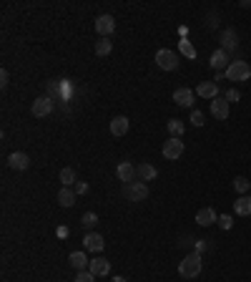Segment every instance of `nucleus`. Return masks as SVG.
<instances>
[{"label": "nucleus", "mask_w": 251, "mask_h": 282, "mask_svg": "<svg viewBox=\"0 0 251 282\" xmlns=\"http://www.w3.org/2000/svg\"><path fill=\"white\" fill-rule=\"evenodd\" d=\"M201 255L198 252H191L186 255L184 260H181V265H179V275L184 277V280H193V277H198L201 275Z\"/></svg>", "instance_id": "nucleus-1"}, {"label": "nucleus", "mask_w": 251, "mask_h": 282, "mask_svg": "<svg viewBox=\"0 0 251 282\" xmlns=\"http://www.w3.org/2000/svg\"><path fill=\"white\" fill-rule=\"evenodd\" d=\"M224 76H226L229 81H249L251 66L246 63V61H231V66L226 68Z\"/></svg>", "instance_id": "nucleus-2"}, {"label": "nucleus", "mask_w": 251, "mask_h": 282, "mask_svg": "<svg viewBox=\"0 0 251 282\" xmlns=\"http://www.w3.org/2000/svg\"><path fill=\"white\" fill-rule=\"evenodd\" d=\"M156 66L161 70H176L179 68V58H176L174 51L161 48V51H156Z\"/></svg>", "instance_id": "nucleus-3"}, {"label": "nucleus", "mask_w": 251, "mask_h": 282, "mask_svg": "<svg viewBox=\"0 0 251 282\" xmlns=\"http://www.w3.org/2000/svg\"><path fill=\"white\" fill-rule=\"evenodd\" d=\"M126 199H131V202H143V199H148V187H146L143 182L126 184Z\"/></svg>", "instance_id": "nucleus-4"}, {"label": "nucleus", "mask_w": 251, "mask_h": 282, "mask_svg": "<svg viewBox=\"0 0 251 282\" xmlns=\"http://www.w3.org/2000/svg\"><path fill=\"white\" fill-rule=\"evenodd\" d=\"M53 98L51 96H40V98H35L33 101V106H30V111H33V116H38V119H43V116H48L51 111H53Z\"/></svg>", "instance_id": "nucleus-5"}, {"label": "nucleus", "mask_w": 251, "mask_h": 282, "mask_svg": "<svg viewBox=\"0 0 251 282\" xmlns=\"http://www.w3.org/2000/svg\"><path fill=\"white\" fill-rule=\"evenodd\" d=\"M113 30H116V18H113V15L103 13V15L96 18V33H98V36H111Z\"/></svg>", "instance_id": "nucleus-6"}, {"label": "nucleus", "mask_w": 251, "mask_h": 282, "mask_svg": "<svg viewBox=\"0 0 251 282\" xmlns=\"http://www.w3.org/2000/svg\"><path fill=\"white\" fill-rule=\"evenodd\" d=\"M208 63H211L214 70H224V73H226V68L231 66V56H229L224 48H219V51L211 53V61H208Z\"/></svg>", "instance_id": "nucleus-7"}, {"label": "nucleus", "mask_w": 251, "mask_h": 282, "mask_svg": "<svg viewBox=\"0 0 251 282\" xmlns=\"http://www.w3.org/2000/svg\"><path fill=\"white\" fill-rule=\"evenodd\" d=\"M181 154H184V141L181 139H169L163 144V156H166L169 161H176Z\"/></svg>", "instance_id": "nucleus-8"}, {"label": "nucleus", "mask_w": 251, "mask_h": 282, "mask_svg": "<svg viewBox=\"0 0 251 282\" xmlns=\"http://www.w3.org/2000/svg\"><path fill=\"white\" fill-rule=\"evenodd\" d=\"M8 166L15 169V171H25V169L30 166V159H28V154H23V151H13V154L8 156Z\"/></svg>", "instance_id": "nucleus-9"}, {"label": "nucleus", "mask_w": 251, "mask_h": 282, "mask_svg": "<svg viewBox=\"0 0 251 282\" xmlns=\"http://www.w3.org/2000/svg\"><path fill=\"white\" fill-rule=\"evenodd\" d=\"M196 93L201 96V98H219V83L216 81H203V83H198L196 86Z\"/></svg>", "instance_id": "nucleus-10"}, {"label": "nucleus", "mask_w": 251, "mask_h": 282, "mask_svg": "<svg viewBox=\"0 0 251 282\" xmlns=\"http://www.w3.org/2000/svg\"><path fill=\"white\" fill-rule=\"evenodd\" d=\"M116 174H118V179H121L123 184H133V182H136V166H133L131 161H121L118 169H116Z\"/></svg>", "instance_id": "nucleus-11"}, {"label": "nucleus", "mask_w": 251, "mask_h": 282, "mask_svg": "<svg viewBox=\"0 0 251 282\" xmlns=\"http://www.w3.org/2000/svg\"><path fill=\"white\" fill-rule=\"evenodd\" d=\"M83 244H86V250H88V252H93V255H96V252H101V250L106 247V242H103V237H101L98 232H88V234H86V239H83Z\"/></svg>", "instance_id": "nucleus-12"}, {"label": "nucleus", "mask_w": 251, "mask_h": 282, "mask_svg": "<svg viewBox=\"0 0 251 282\" xmlns=\"http://www.w3.org/2000/svg\"><path fill=\"white\" fill-rule=\"evenodd\" d=\"M88 270H91L96 277H103V275H108V272H111V262H108L106 257H93V260H91V265H88Z\"/></svg>", "instance_id": "nucleus-13"}, {"label": "nucleus", "mask_w": 251, "mask_h": 282, "mask_svg": "<svg viewBox=\"0 0 251 282\" xmlns=\"http://www.w3.org/2000/svg\"><path fill=\"white\" fill-rule=\"evenodd\" d=\"M221 46H224V51L231 56V51H236V46H239V38H236V30H231V28H226L224 33H221Z\"/></svg>", "instance_id": "nucleus-14"}, {"label": "nucleus", "mask_w": 251, "mask_h": 282, "mask_svg": "<svg viewBox=\"0 0 251 282\" xmlns=\"http://www.w3.org/2000/svg\"><path fill=\"white\" fill-rule=\"evenodd\" d=\"M211 114H214L219 121L229 119V101H226V98H214V101H211Z\"/></svg>", "instance_id": "nucleus-15"}, {"label": "nucleus", "mask_w": 251, "mask_h": 282, "mask_svg": "<svg viewBox=\"0 0 251 282\" xmlns=\"http://www.w3.org/2000/svg\"><path fill=\"white\" fill-rule=\"evenodd\" d=\"M219 217H216V211L211 209V207H203V209L196 211V224L198 227H208V224H214Z\"/></svg>", "instance_id": "nucleus-16"}, {"label": "nucleus", "mask_w": 251, "mask_h": 282, "mask_svg": "<svg viewBox=\"0 0 251 282\" xmlns=\"http://www.w3.org/2000/svg\"><path fill=\"white\" fill-rule=\"evenodd\" d=\"M174 101L181 106V109H188L193 103V91L191 88H176L174 91Z\"/></svg>", "instance_id": "nucleus-17"}, {"label": "nucleus", "mask_w": 251, "mask_h": 282, "mask_svg": "<svg viewBox=\"0 0 251 282\" xmlns=\"http://www.w3.org/2000/svg\"><path fill=\"white\" fill-rule=\"evenodd\" d=\"M156 166H151V164H138L136 166V177H138V182H151V179H156Z\"/></svg>", "instance_id": "nucleus-18"}, {"label": "nucleus", "mask_w": 251, "mask_h": 282, "mask_svg": "<svg viewBox=\"0 0 251 282\" xmlns=\"http://www.w3.org/2000/svg\"><path fill=\"white\" fill-rule=\"evenodd\" d=\"M68 262H70V267H73V270H78V272H83V270L91 265V262H88V257H86L83 252H70Z\"/></svg>", "instance_id": "nucleus-19"}, {"label": "nucleus", "mask_w": 251, "mask_h": 282, "mask_svg": "<svg viewBox=\"0 0 251 282\" xmlns=\"http://www.w3.org/2000/svg\"><path fill=\"white\" fill-rule=\"evenodd\" d=\"M128 119L126 116H116L113 121H111V134L113 136H123V134H128Z\"/></svg>", "instance_id": "nucleus-20"}, {"label": "nucleus", "mask_w": 251, "mask_h": 282, "mask_svg": "<svg viewBox=\"0 0 251 282\" xmlns=\"http://www.w3.org/2000/svg\"><path fill=\"white\" fill-rule=\"evenodd\" d=\"M58 204L65 207V209H68V207H73V204H75V192H70L68 187H63L61 192H58Z\"/></svg>", "instance_id": "nucleus-21"}, {"label": "nucleus", "mask_w": 251, "mask_h": 282, "mask_svg": "<svg viewBox=\"0 0 251 282\" xmlns=\"http://www.w3.org/2000/svg\"><path fill=\"white\" fill-rule=\"evenodd\" d=\"M234 207H236V214H239V217H249L251 214V197H239V199L234 202Z\"/></svg>", "instance_id": "nucleus-22"}, {"label": "nucleus", "mask_w": 251, "mask_h": 282, "mask_svg": "<svg viewBox=\"0 0 251 282\" xmlns=\"http://www.w3.org/2000/svg\"><path fill=\"white\" fill-rule=\"evenodd\" d=\"M166 129H169L171 139H181V134H184V124H181L179 119H171V121L166 124Z\"/></svg>", "instance_id": "nucleus-23"}, {"label": "nucleus", "mask_w": 251, "mask_h": 282, "mask_svg": "<svg viewBox=\"0 0 251 282\" xmlns=\"http://www.w3.org/2000/svg\"><path fill=\"white\" fill-rule=\"evenodd\" d=\"M111 51H113V43H111V41H106V38H103V41H98V43H96V56H108Z\"/></svg>", "instance_id": "nucleus-24"}, {"label": "nucleus", "mask_w": 251, "mask_h": 282, "mask_svg": "<svg viewBox=\"0 0 251 282\" xmlns=\"http://www.w3.org/2000/svg\"><path fill=\"white\" fill-rule=\"evenodd\" d=\"M179 51H181L186 58H196V48L191 46V41H186V38H184V41H179Z\"/></svg>", "instance_id": "nucleus-25"}, {"label": "nucleus", "mask_w": 251, "mask_h": 282, "mask_svg": "<svg viewBox=\"0 0 251 282\" xmlns=\"http://www.w3.org/2000/svg\"><path fill=\"white\" fill-rule=\"evenodd\" d=\"M234 189H236L239 194H246V192L251 189L249 179H246V177H236V179H234Z\"/></svg>", "instance_id": "nucleus-26"}, {"label": "nucleus", "mask_w": 251, "mask_h": 282, "mask_svg": "<svg viewBox=\"0 0 251 282\" xmlns=\"http://www.w3.org/2000/svg\"><path fill=\"white\" fill-rule=\"evenodd\" d=\"M80 222H83V227H86V229H88V232H91V229H93V227H96V224H98V217H96V211H86V214H83V219H80Z\"/></svg>", "instance_id": "nucleus-27"}, {"label": "nucleus", "mask_w": 251, "mask_h": 282, "mask_svg": "<svg viewBox=\"0 0 251 282\" xmlns=\"http://www.w3.org/2000/svg\"><path fill=\"white\" fill-rule=\"evenodd\" d=\"M61 182H63V187H70V184H75V171L73 169H61Z\"/></svg>", "instance_id": "nucleus-28"}, {"label": "nucleus", "mask_w": 251, "mask_h": 282, "mask_svg": "<svg viewBox=\"0 0 251 282\" xmlns=\"http://www.w3.org/2000/svg\"><path fill=\"white\" fill-rule=\"evenodd\" d=\"M216 222H219V227H221V229H231V227H234V219H231V214H221Z\"/></svg>", "instance_id": "nucleus-29"}, {"label": "nucleus", "mask_w": 251, "mask_h": 282, "mask_svg": "<svg viewBox=\"0 0 251 282\" xmlns=\"http://www.w3.org/2000/svg\"><path fill=\"white\" fill-rule=\"evenodd\" d=\"M75 282H96V275H93L91 270H88V272L83 270V272H78V275H75Z\"/></svg>", "instance_id": "nucleus-30"}, {"label": "nucleus", "mask_w": 251, "mask_h": 282, "mask_svg": "<svg viewBox=\"0 0 251 282\" xmlns=\"http://www.w3.org/2000/svg\"><path fill=\"white\" fill-rule=\"evenodd\" d=\"M191 124L193 126H203L206 121H203V114L201 111H191Z\"/></svg>", "instance_id": "nucleus-31"}, {"label": "nucleus", "mask_w": 251, "mask_h": 282, "mask_svg": "<svg viewBox=\"0 0 251 282\" xmlns=\"http://www.w3.org/2000/svg\"><path fill=\"white\" fill-rule=\"evenodd\" d=\"M48 93H51V98L58 96V81H51V83H48Z\"/></svg>", "instance_id": "nucleus-32"}, {"label": "nucleus", "mask_w": 251, "mask_h": 282, "mask_svg": "<svg viewBox=\"0 0 251 282\" xmlns=\"http://www.w3.org/2000/svg\"><path fill=\"white\" fill-rule=\"evenodd\" d=\"M239 98H241V96H239V91H234V88L226 93V101H229V103H231V101H239Z\"/></svg>", "instance_id": "nucleus-33"}, {"label": "nucleus", "mask_w": 251, "mask_h": 282, "mask_svg": "<svg viewBox=\"0 0 251 282\" xmlns=\"http://www.w3.org/2000/svg\"><path fill=\"white\" fill-rule=\"evenodd\" d=\"M8 81H10V76H8V70L3 68L0 70V86H8Z\"/></svg>", "instance_id": "nucleus-34"}, {"label": "nucleus", "mask_w": 251, "mask_h": 282, "mask_svg": "<svg viewBox=\"0 0 251 282\" xmlns=\"http://www.w3.org/2000/svg\"><path fill=\"white\" fill-rule=\"evenodd\" d=\"M75 192H78V194H86V192H88V184L78 182V184H75Z\"/></svg>", "instance_id": "nucleus-35"}, {"label": "nucleus", "mask_w": 251, "mask_h": 282, "mask_svg": "<svg viewBox=\"0 0 251 282\" xmlns=\"http://www.w3.org/2000/svg\"><path fill=\"white\" fill-rule=\"evenodd\" d=\"M111 282H128V280H126V277H113Z\"/></svg>", "instance_id": "nucleus-36"}]
</instances>
